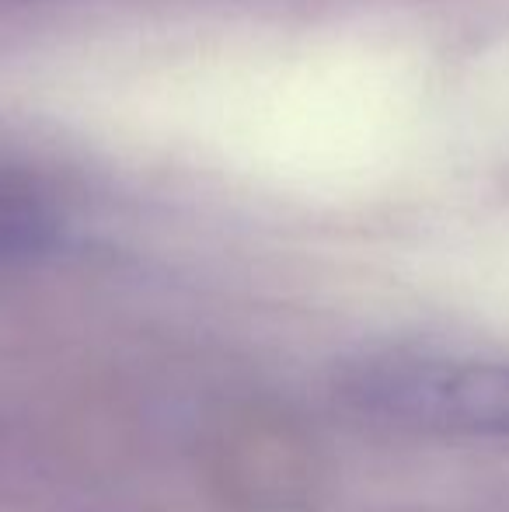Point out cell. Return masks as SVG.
I'll use <instances>...</instances> for the list:
<instances>
[{
	"label": "cell",
	"mask_w": 509,
	"mask_h": 512,
	"mask_svg": "<svg viewBox=\"0 0 509 512\" xmlns=\"http://www.w3.org/2000/svg\"><path fill=\"white\" fill-rule=\"evenodd\" d=\"M67 213L21 178H0V262H25L63 241Z\"/></svg>",
	"instance_id": "cell-2"
},
{
	"label": "cell",
	"mask_w": 509,
	"mask_h": 512,
	"mask_svg": "<svg viewBox=\"0 0 509 512\" xmlns=\"http://www.w3.org/2000/svg\"><path fill=\"white\" fill-rule=\"evenodd\" d=\"M335 394L360 418L408 436L509 443V356L377 349L335 370Z\"/></svg>",
	"instance_id": "cell-1"
}]
</instances>
